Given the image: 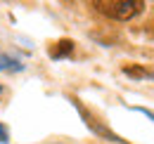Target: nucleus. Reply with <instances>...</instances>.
Instances as JSON below:
<instances>
[{
    "mask_svg": "<svg viewBox=\"0 0 154 144\" xmlns=\"http://www.w3.org/2000/svg\"><path fill=\"white\" fill-rule=\"evenodd\" d=\"M5 69H12V71H21L24 66H21L17 59H12V57H0V71H5Z\"/></svg>",
    "mask_w": 154,
    "mask_h": 144,
    "instance_id": "nucleus-4",
    "label": "nucleus"
},
{
    "mask_svg": "<svg viewBox=\"0 0 154 144\" xmlns=\"http://www.w3.org/2000/svg\"><path fill=\"white\" fill-rule=\"evenodd\" d=\"M93 5L97 7V12L116 21H128L145 10L142 0H95Z\"/></svg>",
    "mask_w": 154,
    "mask_h": 144,
    "instance_id": "nucleus-1",
    "label": "nucleus"
},
{
    "mask_svg": "<svg viewBox=\"0 0 154 144\" xmlns=\"http://www.w3.org/2000/svg\"><path fill=\"white\" fill-rule=\"evenodd\" d=\"M135 111H140V113H145V116H147V118H149V121L154 123V111H147V109H142V106H135Z\"/></svg>",
    "mask_w": 154,
    "mask_h": 144,
    "instance_id": "nucleus-6",
    "label": "nucleus"
},
{
    "mask_svg": "<svg viewBox=\"0 0 154 144\" xmlns=\"http://www.w3.org/2000/svg\"><path fill=\"white\" fill-rule=\"evenodd\" d=\"M71 50H74V43H71V40H59L57 47L50 50V57H52V59H62V57L71 54Z\"/></svg>",
    "mask_w": 154,
    "mask_h": 144,
    "instance_id": "nucleus-3",
    "label": "nucleus"
},
{
    "mask_svg": "<svg viewBox=\"0 0 154 144\" xmlns=\"http://www.w3.org/2000/svg\"><path fill=\"white\" fill-rule=\"evenodd\" d=\"M0 142H2V144H7V142H10V130L2 125V123H0Z\"/></svg>",
    "mask_w": 154,
    "mask_h": 144,
    "instance_id": "nucleus-5",
    "label": "nucleus"
},
{
    "mask_svg": "<svg viewBox=\"0 0 154 144\" xmlns=\"http://www.w3.org/2000/svg\"><path fill=\"white\" fill-rule=\"evenodd\" d=\"M0 92H2V88H0Z\"/></svg>",
    "mask_w": 154,
    "mask_h": 144,
    "instance_id": "nucleus-7",
    "label": "nucleus"
},
{
    "mask_svg": "<svg viewBox=\"0 0 154 144\" xmlns=\"http://www.w3.org/2000/svg\"><path fill=\"white\" fill-rule=\"evenodd\" d=\"M71 102H74V106H76V111H78V116H81V118H83V123H85V125L90 128V130H93V132H95V135H100V137H104V140H109V142H116V144H126V140H121V137H119V135H114V132H112V130H109V128L100 125V123H97L95 118H93V116H90V113H88V111H85V109H83V106H81V104H78L76 99H71Z\"/></svg>",
    "mask_w": 154,
    "mask_h": 144,
    "instance_id": "nucleus-2",
    "label": "nucleus"
}]
</instances>
